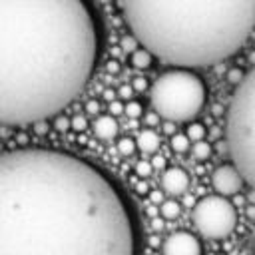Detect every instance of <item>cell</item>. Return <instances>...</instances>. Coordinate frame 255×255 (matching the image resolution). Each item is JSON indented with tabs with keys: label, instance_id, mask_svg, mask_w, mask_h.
<instances>
[{
	"label": "cell",
	"instance_id": "6da1fadb",
	"mask_svg": "<svg viewBox=\"0 0 255 255\" xmlns=\"http://www.w3.org/2000/svg\"><path fill=\"white\" fill-rule=\"evenodd\" d=\"M129 209L92 163L46 147L0 153V255H133Z\"/></svg>",
	"mask_w": 255,
	"mask_h": 255
},
{
	"label": "cell",
	"instance_id": "7a4b0ae2",
	"mask_svg": "<svg viewBox=\"0 0 255 255\" xmlns=\"http://www.w3.org/2000/svg\"><path fill=\"white\" fill-rule=\"evenodd\" d=\"M86 0H0V126H28L68 108L98 58Z\"/></svg>",
	"mask_w": 255,
	"mask_h": 255
},
{
	"label": "cell",
	"instance_id": "3957f363",
	"mask_svg": "<svg viewBox=\"0 0 255 255\" xmlns=\"http://www.w3.org/2000/svg\"><path fill=\"white\" fill-rule=\"evenodd\" d=\"M139 48L175 68H203L233 56L255 28V0H122Z\"/></svg>",
	"mask_w": 255,
	"mask_h": 255
},
{
	"label": "cell",
	"instance_id": "277c9868",
	"mask_svg": "<svg viewBox=\"0 0 255 255\" xmlns=\"http://www.w3.org/2000/svg\"><path fill=\"white\" fill-rule=\"evenodd\" d=\"M225 141L231 165L255 191V66L233 92L225 116Z\"/></svg>",
	"mask_w": 255,
	"mask_h": 255
},
{
	"label": "cell",
	"instance_id": "5b68a950",
	"mask_svg": "<svg viewBox=\"0 0 255 255\" xmlns=\"http://www.w3.org/2000/svg\"><path fill=\"white\" fill-rule=\"evenodd\" d=\"M207 90L203 80L183 68L163 72L153 84L149 92V102L153 112L171 122H191L205 106Z\"/></svg>",
	"mask_w": 255,
	"mask_h": 255
},
{
	"label": "cell",
	"instance_id": "8992f818",
	"mask_svg": "<svg viewBox=\"0 0 255 255\" xmlns=\"http://www.w3.org/2000/svg\"><path fill=\"white\" fill-rule=\"evenodd\" d=\"M193 227L207 239H225L237 227V211L233 203L221 195H207L191 209Z\"/></svg>",
	"mask_w": 255,
	"mask_h": 255
},
{
	"label": "cell",
	"instance_id": "52a82bcc",
	"mask_svg": "<svg viewBox=\"0 0 255 255\" xmlns=\"http://www.w3.org/2000/svg\"><path fill=\"white\" fill-rule=\"evenodd\" d=\"M243 177L241 173L231 165V163H223L219 165L213 175H211V185L213 189L221 195V197H227V195H235L237 191H241L243 187Z\"/></svg>",
	"mask_w": 255,
	"mask_h": 255
},
{
	"label": "cell",
	"instance_id": "ba28073f",
	"mask_svg": "<svg viewBox=\"0 0 255 255\" xmlns=\"http://www.w3.org/2000/svg\"><path fill=\"white\" fill-rule=\"evenodd\" d=\"M163 255H201V241L189 231H175L167 235L161 245Z\"/></svg>",
	"mask_w": 255,
	"mask_h": 255
},
{
	"label": "cell",
	"instance_id": "9c48e42d",
	"mask_svg": "<svg viewBox=\"0 0 255 255\" xmlns=\"http://www.w3.org/2000/svg\"><path fill=\"white\" fill-rule=\"evenodd\" d=\"M161 191L167 195H181L189 187V175L181 167H165L159 177Z\"/></svg>",
	"mask_w": 255,
	"mask_h": 255
},
{
	"label": "cell",
	"instance_id": "30bf717a",
	"mask_svg": "<svg viewBox=\"0 0 255 255\" xmlns=\"http://www.w3.org/2000/svg\"><path fill=\"white\" fill-rule=\"evenodd\" d=\"M118 129H120V126L112 116H100L94 122V133L100 139H114L118 135Z\"/></svg>",
	"mask_w": 255,
	"mask_h": 255
},
{
	"label": "cell",
	"instance_id": "8fae6325",
	"mask_svg": "<svg viewBox=\"0 0 255 255\" xmlns=\"http://www.w3.org/2000/svg\"><path fill=\"white\" fill-rule=\"evenodd\" d=\"M135 147L139 151H143V153H153L159 147V135L153 129H149V128L141 129L137 133V137H135Z\"/></svg>",
	"mask_w": 255,
	"mask_h": 255
},
{
	"label": "cell",
	"instance_id": "7c38bea8",
	"mask_svg": "<svg viewBox=\"0 0 255 255\" xmlns=\"http://www.w3.org/2000/svg\"><path fill=\"white\" fill-rule=\"evenodd\" d=\"M151 54L147 52V50H143V48H135L131 54H129V62H131V66L133 68H137V70H147L149 66H151Z\"/></svg>",
	"mask_w": 255,
	"mask_h": 255
},
{
	"label": "cell",
	"instance_id": "4fadbf2b",
	"mask_svg": "<svg viewBox=\"0 0 255 255\" xmlns=\"http://www.w3.org/2000/svg\"><path fill=\"white\" fill-rule=\"evenodd\" d=\"M179 211H181V207L175 199H163L159 203V215L163 219H175V217H179Z\"/></svg>",
	"mask_w": 255,
	"mask_h": 255
},
{
	"label": "cell",
	"instance_id": "5bb4252c",
	"mask_svg": "<svg viewBox=\"0 0 255 255\" xmlns=\"http://www.w3.org/2000/svg\"><path fill=\"white\" fill-rule=\"evenodd\" d=\"M185 135H187V139L193 141V143H195V141H203V139H205V126L199 124V122H191Z\"/></svg>",
	"mask_w": 255,
	"mask_h": 255
},
{
	"label": "cell",
	"instance_id": "9a60e30c",
	"mask_svg": "<svg viewBox=\"0 0 255 255\" xmlns=\"http://www.w3.org/2000/svg\"><path fill=\"white\" fill-rule=\"evenodd\" d=\"M191 153H193L195 159L205 161V159L211 155V145H209L205 139H203V141H195V143L191 145Z\"/></svg>",
	"mask_w": 255,
	"mask_h": 255
},
{
	"label": "cell",
	"instance_id": "2e32d148",
	"mask_svg": "<svg viewBox=\"0 0 255 255\" xmlns=\"http://www.w3.org/2000/svg\"><path fill=\"white\" fill-rule=\"evenodd\" d=\"M189 147H191V141L187 139L185 133H175V135H171V149H173V151L185 153Z\"/></svg>",
	"mask_w": 255,
	"mask_h": 255
},
{
	"label": "cell",
	"instance_id": "e0dca14e",
	"mask_svg": "<svg viewBox=\"0 0 255 255\" xmlns=\"http://www.w3.org/2000/svg\"><path fill=\"white\" fill-rule=\"evenodd\" d=\"M118 151H120V155L129 157V155L135 151V139H131V137H122V139L118 141Z\"/></svg>",
	"mask_w": 255,
	"mask_h": 255
},
{
	"label": "cell",
	"instance_id": "ac0fdd59",
	"mask_svg": "<svg viewBox=\"0 0 255 255\" xmlns=\"http://www.w3.org/2000/svg\"><path fill=\"white\" fill-rule=\"evenodd\" d=\"M141 112H143V108H141V104L135 102V100H129V102L124 106V114H128V118H131V120L139 118Z\"/></svg>",
	"mask_w": 255,
	"mask_h": 255
},
{
	"label": "cell",
	"instance_id": "d6986e66",
	"mask_svg": "<svg viewBox=\"0 0 255 255\" xmlns=\"http://www.w3.org/2000/svg\"><path fill=\"white\" fill-rule=\"evenodd\" d=\"M151 171H153V167H151V163L147 159H139L135 163V175H139V177L145 179L147 175H151Z\"/></svg>",
	"mask_w": 255,
	"mask_h": 255
},
{
	"label": "cell",
	"instance_id": "ffe728a7",
	"mask_svg": "<svg viewBox=\"0 0 255 255\" xmlns=\"http://www.w3.org/2000/svg\"><path fill=\"white\" fill-rule=\"evenodd\" d=\"M70 128L76 129V131H84V129L88 128V120H86L84 116H74V118L70 120Z\"/></svg>",
	"mask_w": 255,
	"mask_h": 255
},
{
	"label": "cell",
	"instance_id": "44dd1931",
	"mask_svg": "<svg viewBox=\"0 0 255 255\" xmlns=\"http://www.w3.org/2000/svg\"><path fill=\"white\" fill-rule=\"evenodd\" d=\"M243 76H245V72L241 70V68H231L229 72H227V80L231 82V84H241V80H243Z\"/></svg>",
	"mask_w": 255,
	"mask_h": 255
},
{
	"label": "cell",
	"instance_id": "7402d4cb",
	"mask_svg": "<svg viewBox=\"0 0 255 255\" xmlns=\"http://www.w3.org/2000/svg\"><path fill=\"white\" fill-rule=\"evenodd\" d=\"M54 128H56L58 131H66V129L70 128V120L64 118V116H56V118H54Z\"/></svg>",
	"mask_w": 255,
	"mask_h": 255
},
{
	"label": "cell",
	"instance_id": "603a6c76",
	"mask_svg": "<svg viewBox=\"0 0 255 255\" xmlns=\"http://www.w3.org/2000/svg\"><path fill=\"white\" fill-rule=\"evenodd\" d=\"M120 114H124V104L120 100L110 102V116L114 118V116H120Z\"/></svg>",
	"mask_w": 255,
	"mask_h": 255
},
{
	"label": "cell",
	"instance_id": "cb8c5ba5",
	"mask_svg": "<svg viewBox=\"0 0 255 255\" xmlns=\"http://www.w3.org/2000/svg\"><path fill=\"white\" fill-rule=\"evenodd\" d=\"M122 48H126V50L131 54V52L137 48V42H135L131 36H129V38H124V40H122Z\"/></svg>",
	"mask_w": 255,
	"mask_h": 255
},
{
	"label": "cell",
	"instance_id": "d4e9b609",
	"mask_svg": "<svg viewBox=\"0 0 255 255\" xmlns=\"http://www.w3.org/2000/svg\"><path fill=\"white\" fill-rule=\"evenodd\" d=\"M120 68H122V64H120V60H108V64H106V70L110 72V74H118L120 72Z\"/></svg>",
	"mask_w": 255,
	"mask_h": 255
},
{
	"label": "cell",
	"instance_id": "484cf974",
	"mask_svg": "<svg viewBox=\"0 0 255 255\" xmlns=\"http://www.w3.org/2000/svg\"><path fill=\"white\" fill-rule=\"evenodd\" d=\"M145 88H147V82H145V78H141V76L135 78L133 84H131V90H135V92H143Z\"/></svg>",
	"mask_w": 255,
	"mask_h": 255
},
{
	"label": "cell",
	"instance_id": "4316f807",
	"mask_svg": "<svg viewBox=\"0 0 255 255\" xmlns=\"http://www.w3.org/2000/svg\"><path fill=\"white\" fill-rule=\"evenodd\" d=\"M145 126H149V128H153V126H157V122H159V116L155 114V112H149V114H145Z\"/></svg>",
	"mask_w": 255,
	"mask_h": 255
},
{
	"label": "cell",
	"instance_id": "83f0119b",
	"mask_svg": "<svg viewBox=\"0 0 255 255\" xmlns=\"http://www.w3.org/2000/svg\"><path fill=\"white\" fill-rule=\"evenodd\" d=\"M133 189H135L139 195H145V193H149V185H147L143 179H141V181H135V183H133Z\"/></svg>",
	"mask_w": 255,
	"mask_h": 255
},
{
	"label": "cell",
	"instance_id": "f1b7e54d",
	"mask_svg": "<svg viewBox=\"0 0 255 255\" xmlns=\"http://www.w3.org/2000/svg\"><path fill=\"white\" fill-rule=\"evenodd\" d=\"M118 96H120V98H124V100H129V98L133 96V90H131V86H122V88L118 90Z\"/></svg>",
	"mask_w": 255,
	"mask_h": 255
},
{
	"label": "cell",
	"instance_id": "f546056e",
	"mask_svg": "<svg viewBox=\"0 0 255 255\" xmlns=\"http://www.w3.org/2000/svg\"><path fill=\"white\" fill-rule=\"evenodd\" d=\"M149 163H151V167H153V169H155V167H157V169H165V159H163L161 155L151 157V161H149Z\"/></svg>",
	"mask_w": 255,
	"mask_h": 255
},
{
	"label": "cell",
	"instance_id": "4dcf8cb0",
	"mask_svg": "<svg viewBox=\"0 0 255 255\" xmlns=\"http://www.w3.org/2000/svg\"><path fill=\"white\" fill-rule=\"evenodd\" d=\"M100 110V104L96 102V100H90V102H86V112H90V114H96Z\"/></svg>",
	"mask_w": 255,
	"mask_h": 255
},
{
	"label": "cell",
	"instance_id": "1f68e13d",
	"mask_svg": "<svg viewBox=\"0 0 255 255\" xmlns=\"http://www.w3.org/2000/svg\"><path fill=\"white\" fill-rule=\"evenodd\" d=\"M34 126H36V133H42V135H44V133L48 131V124H46V120H44V122H38V124H34Z\"/></svg>",
	"mask_w": 255,
	"mask_h": 255
},
{
	"label": "cell",
	"instance_id": "d6a6232c",
	"mask_svg": "<svg viewBox=\"0 0 255 255\" xmlns=\"http://www.w3.org/2000/svg\"><path fill=\"white\" fill-rule=\"evenodd\" d=\"M149 199L153 203H161L163 201V195H161V191H149Z\"/></svg>",
	"mask_w": 255,
	"mask_h": 255
},
{
	"label": "cell",
	"instance_id": "836d02e7",
	"mask_svg": "<svg viewBox=\"0 0 255 255\" xmlns=\"http://www.w3.org/2000/svg\"><path fill=\"white\" fill-rule=\"evenodd\" d=\"M163 131H165V133H171V135H175V128H173V124H171V122H167V124L163 126Z\"/></svg>",
	"mask_w": 255,
	"mask_h": 255
},
{
	"label": "cell",
	"instance_id": "e575fe53",
	"mask_svg": "<svg viewBox=\"0 0 255 255\" xmlns=\"http://www.w3.org/2000/svg\"><path fill=\"white\" fill-rule=\"evenodd\" d=\"M104 96H106L110 102H114V92H112V90H106V92H104Z\"/></svg>",
	"mask_w": 255,
	"mask_h": 255
}]
</instances>
